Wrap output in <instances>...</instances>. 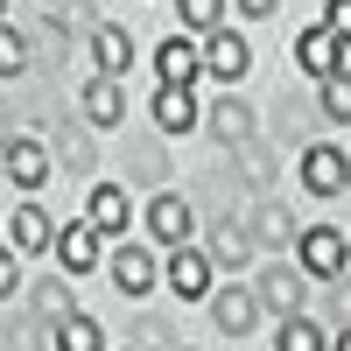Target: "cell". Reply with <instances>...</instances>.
<instances>
[{"mask_svg":"<svg viewBox=\"0 0 351 351\" xmlns=\"http://www.w3.org/2000/svg\"><path fill=\"white\" fill-rule=\"evenodd\" d=\"M246 64H253L246 36H232V28H211V36H204V71H211V77L239 84V77H246Z\"/></svg>","mask_w":351,"mask_h":351,"instance_id":"obj_9","label":"cell"},{"mask_svg":"<svg viewBox=\"0 0 351 351\" xmlns=\"http://www.w3.org/2000/svg\"><path fill=\"white\" fill-rule=\"evenodd\" d=\"M316 106H324V120L351 127V71H330V77H324V99H316Z\"/></svg>","mask_w":351,"mask_h":351,"instance_id":"obj_22","label":"cell"},{"mask_svg":"<svg viewBox=\"0 0 351 351\" xmlns=\"http://www.w3.org/2000/svg\"><path fill=\"white\" fill-rule=\"evenodd\" d=\"M204 127H211L225 148H253V106L246 99H218L211 112H204Z\"/></svg>","mask_w":351,"mask_h":351,"instance_id":"obj_15","label":"cell"},{"mask_svg":"<svg viewBox=\"0 0 351 351\" xmlns=\"http://www.w3.org/2000/svg\"><path fill=\"white\" fill-rule=\"evenodd\" d=\"M99 239H106V232H99L92 218H84V225L71 218L64 232H56V260H64V274H92V267H99Z\"/></svg>","mask_w":351,"mask_h":351,"instance_id":"obj_11","label":"cell"},{"mask_svg":"<svg viewBox=\"0 0 351 351\" xmlns=\"http://www.w3.org/2000/svg\"><path fill=\"white\" fill-rule=\"evenodd\" d=\"M260 309H267V302H260V288L232 281V288L211 295V324H218L225 337H253V330H260Z\"/></svg>","mask_w":351,"mask_h":351,"instance_id":"obj_3","label":"cell"},{"mask_svg":"<svg viewBox=\"0 0 351 351\" xmlns=\"http://www.w3.org/2000/svg\"><path fill=\"white\" fill-rule=\"evenodd\" d=\"M8 246H14V253H43V246H56V225H49V211H43L36 197L8 211Z\"/></svg>","mask_w":351,"mask_h":351,"instance_id":"obj_10","label":"cell"},{"mask_svg":"<svg viewBox=\"0 0 351 351\" xmlns=\"http://www.w3.org/2000/svg\"><path fill=\"white\" fill-rule=\"evenodd\" d=\"M274 344H281V351H324L330 337H324V330H316V324H309V316H281V337H274Z\"/></svg>","mask_w":351,"mask_h":351,"instance_id":"obj_23","label":"cell"},{"mask_svg":"<svg viewBox=\"0 0 351 351\" xmlns=\"http://www.w3.org/2000/svg\"><path fill=\"white\" fill-rule=\"evenodd\" d=\"M92 64H99L106 77H120V71L134 64V36H127V28H112V21H99V28H92Z\"/></svg>","mask_w":351,"mask_h":351,"instance_id":"obj_19","label":"cell"},{"mask_svg":"<svg viewBox=\"0 0 351 351\" xmlns=\"http://www.w3.org/2000/svg\"><path fill=\"white\" fill-rule=\"evenodd\" d=\"M84 218H92L106 239H120V232L134 225V204H127V190H120V183H99V190H92V204H84Z\"/></svg>","mask_w":351,"mask_h":351,"instance_id":"obj_16","label":"cell"},{"mask_svg":"<svg viewBox=\"0 0 351 351\" xmlns=\"http://www.w3.org/2000/svg\"><path fill=\"white\" fill-rule=\"evenodd\" d=\"M337 71H351V43H344V64H337Z\"/></svg>","mask_w":351,"mask_h":351,"instance_id":"obj_31","label":"cell"},{"mask_svg":"<svg viewBox=\"0 0 351 351\" xmlns=\"http://www.w3.org/2000/svg\"><path fill=\"white\" fill-rule=\"evenodd\" d=\"M36 309L64 324V316H71V295H64V281H43V288H36Z\"/></svg>","mask_w":351,"mask_h":351,"instance_id":"obj_26","label":"cell"},{"mask_svg":"<svg viewBox=\"0 0 351 351\" xmlns=\"http://www.w3.org/2000/svg\"><path fill=\"white\" fill-rule=\"evenodd\" d=\"M21 64H28V43H21V28L8 21V28H0V77H21Z\"/></svg>","mask_w":351,"mask_h":351,"instance_id":"obj_25","label":"cell"},{"mask_svg":"<svg viewBox=\"0 0 351 351\" xmlns=\"http://www.w3.org/2000/svg\"><path fill=\"white\" fill-rule=\"evenodd\" d=\"M148 232H155L162 246H183V239H190V197L155 190V197H148Z\"/></svg>","mask_w":351,"mask_h":351,"instance_id":"obj_13","label":"cell"},{"mask_svg":"<svg viewBox=\"0 0 351 351\" xmlns=\"http://www.w3.org/2000/svg\"><path fill=\"white\" fill-rule=\"evenodd\" d=\"M56 344H64V351H99V344H106V330L92 324V316H77V309H71L64 324H56Z\"/></svg>","mask_w":351,"mask_h":351,"instance_id":"obj_21","label":"cell"},{"mask_svg":"<svg viewBox=\"0 0 351 351\" xmlns=\"http://www.w3.org/2000/svg\"><path fill=\"white\" fill-rule=\"evenodd\" d=\"M155 127L162 134H190L197 127V92H190V84H162V92H155Z\"/></svg>","mask_w":351,"mask_h":351,"instance_id":"obj_17","label":"cell"},{"mask_svg":"<svg viewBox=\"0 0 351 351\" xmlns=\"http://www.w3.org/2000/svg\"><path fill=\"white\" fill-rule=\"evenodd\" d=\"M302 281L309 274H295V267H260V302H267L274 316H302Z\"/></svg>","mask_w":351,"mask_h":351,"instance_id":"obj_14","label":"cell"},{"mask_svg":"<svg viewBox=\"0 0 351 351\" xmlns=\"http://www.w3.org/2000/svg\"><path fill=\"white\" fill-rule=\"evenodd\" d=\"M211 274H218V260H211V253H197L190 239L176 246V260L162 267V281H169L183 302H211V295H218V281H211Z\"/></svg>","mask_w":351,"mask_h":351,"instance_id":"obj_2","label":"cell"},{"mask_svg":"<svg viewBox=\"0 0 351 351\" xmlns=\"http://www.w3.org/2000/svg\"><path fill=\"white\" fill-rule=\"evenodd\" d=\"M0 162H8V183H14L21 197H36V190L49 183V155L36 148V141H21V134L8 141V155H0Z\"/></svg>","mask_w":351,"mask_h":351,"instance_id":"obj_12","label":"cell"},{"mask_svg":"<svg viewBox=\"0 0 351 351\" xmlns=\"http://www.w3.org/2000/svg\"><path fill=\"white\" fill-rule=\"evenodd\" d=\"M232 8H239V14H253V21H260V14H274L281 0H232Z\"/></svg>","mask_w":351,"mask_h":351,"instance_id":"obj_29","label":"cell"},{"mask_svg":"<svg viewBox=\"0 0 351 351\" xmlns=\"http://www.w3.org/2000/svg\"><path fill=\"white\" fill-rule=\"evenodd\" d=\"M351 183V155L330 148V141H316V148H302V190L309 197H344Z\"/></svg>","mask_w":351,"mask_h":351,"instance_id":"obj_4","label":"cell"},{"mask_svg":"<svg viewBox=\"0 0 351 351\" xmlns=\"http://www.w3.org/2000/svg\"><path fill=\"white\" fill-rule=\"evenodd\" d=\"M324 21H330V28H337V36L351 43V0H330V14H324Z\"/></svg>","mask_w":351,"mask_h":351,"instance_id":"obj_28","label":"cell"},{"mask_svg":"<svg viewBox=\"0 0 351 351\" xmlns=\"http://www.w3.org/2000/svg\"><path fill=\"white\" fill-rule=\"evenodd\" d=\"M176 14H183L190 36H211V28L225 21V0H176Z\"/></svg>","mask_w":351,"mask_h":351,"instance_id":"obj_24","label":"cell"},{"mask_svg":"<svg viewBox=\"0 0 351 351\" xmlns=\"http://www.w3.org/2000/svg\"><path fill=\"white\" fill-rule=\"evenodd\" d=\"M330 344H337V351H351V330H337V337H330Z\"/></svg>","mask_w":351,"mask_h":351,"instance_id":"obj_30","label":"cell"},{"mask_svg":"<svg viewBox=\"0 0 351 351\" xmlns=\"http://www.w3.org/2000/svg\"><path fill=\"white\" fill-rule=\"evenodd\" d=\"M21 260H28V253H21ZM21 260H14V253H8V260H0V295H8V302L21 295Z\"/></svg>","mask_w":351,"mask_h":351,"instance_id":"obj_27","label":"cell"},{"mask_svg":"<svg viewBox=\"0 0 351 351\" xmlns=\"http://www.w3.org/2000/svg\"><path fill=\"white\" fill-rule=\"evenodd\" d=\"M253 239L260 246H295L302 232H295V218H288L281 204H253Z\"/></svg>","mask_w":351,"mask_h":351,"instance_id":"obj_20","label":"cell"},{"mask_svg":"<svg viewBox=\"0 0 351 351\" xmlns=\"http://www.w3.org/2000/svg\"><path fill=\"white\" fill-rule=\"evenodd\" d=\"M77 112H84V120H92V127H120L127 120V99H120V77H84L77 84Z\"/></svg>","mask_w":351,"mask_h":351,"instance_id":"obj_7","label":"cell"},{"mask_svg":"<svg viewBox=\"0 0 351 351\" xmlns=\"http://www.w3.org/2000/svg\"><path fill=\"white\" fill-rule=\"evenodd\" d=\"M155 77H162V84H197V77H204V43L190 36V28H183V36H169V43H155Z\"/></svg>","mask_w":351,"mask_h":351,"instance_id":"obj_5","label":"cell"},{"mask_svg":"<svg viewBox=\"0 0 351 351\" xmlns=\"http://www.w3.org/2000/svg\"><path fill=\"white\" fill-rule=\"evenodd\" d=\"M253 253H260L253 225H232V218H218V225H211V260H218V267H246Z\"/></svg>","mask_w":351,"mask_h":351,"instance_id":"obj_18","label":"cell"},{"mask_svg":"<svg viewBox=\"0 0 351 351\" xmlns=\"http://www.w3.org/2000/svg\"><path fill=\"white\" fill-rule=\"evenodd\" d=\"M295 64H302L309 77H330V71L344 64V36H337L330 21H316V28H302V36H295Z\"/></svg>","mask_w":351,"mask_h":351,"instance_id":"obj_6","label":"cell"},{"mask_svg":"<svg viewBox=\"0 0 351 351\" xmlns=\"http://www.w3.org/2000/svg\"><path fill=\"white\" fill-rule=\"evenodd\" d=\"M295 253H302V274L309 281H344L351 274V239L337 225H309L302 239H295Z\"/></svg>","mask_w":351,"mask_h":351,"instance_id":"obj_1","label":"cell"},{"mask_svg":"<svg viewBox=\"0 0 351 351\" xmlns=\"http://www.w3.org/2000/svg\"><path fill=\"white\" fill-rule=\"evenodd\" d=\"M155 281H162V267H155V253H148V246H120V253H112V288H120L127 302H141Z\"/></svg>","mask_w":351,"mask_h":351,"instance_id":"obj_8","label":"cell"}]
</instances>
